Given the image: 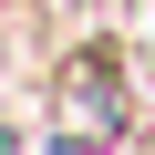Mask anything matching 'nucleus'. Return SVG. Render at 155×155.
Listing matches in <instances>:
<instances>
[{
    "instance_id": "obj_1",
    "label": "nucleus",
    "mask_w": 155,
    "mask_h": 155,
    "mask_svg": "<svg viewBox=\"0 0 155 155\" xmlns=\"http://www.w3.org/2000/svg\"><path fill=\"white\" fill-rule=\"evenodd\" d=\"M52 134L62 145H114L124 134V62L114 52H72L52 72Z\"/></svg>"
}]
</instances>
